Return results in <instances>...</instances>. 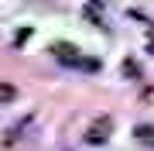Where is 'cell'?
<instances>
[{
    "instance_id": "obj_3",
    "label": "cell",
    "mask_w": 154,
    "mask_h": 151,
    "mask_svg": "<svg viewBox=\"0 0 154 151\" xmlns=\"http://www.w3.org/2000/svg\"><path fill=\"white\" fill-rule=\"evenodd\" d=\"M14 96H17V90L11 83H0V103H14Z\"/></svg>"
},
{
    "instance_id": "obj_1",
    "label": "cell",
    "mask_w": 154,
    "mask_h": 151,
    "mask_svg": "<svg viewBox=\"0 0 154 151\" xmlns=\"http://www.w3.org/2000/svg\"><path fill=\"white\" fill-rule=\"evenodd\" d=\"M51 55H55L58 62H65V65H82V69H96V62H89V58H82V55H79V48H72V45H65V41H58V45L51 48Z\"/></svg>"
},
{
    "instance_id": "obj_2",
    "label": "cell",
    "mask_w": 154,
    "mask_h": 151,
    "mask_svg": "<svg viewBox=\"0 0 154 151\" xmlns=\"http://www.w3.org/2000/svg\"><path fill=\"white\" fill-rule=\"evenodd\" d=\"M110 127H113V120L110 117H103V120H96L93 124V127H89V141H93V144H99V141H106V137H110Z\"/></svg>"
}]
</instances>
